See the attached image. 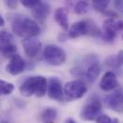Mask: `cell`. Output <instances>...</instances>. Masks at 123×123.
I'll list each match as a JSON object with an SVG mask.
<instances>
[{"instance_id":"6da1fadb","label":"cell","mask_w":123,"mask_h":123,"mask_svg":"<svg viewBox=\"0 0 123 123\" xmlns=\"http://www.w3.org/2000/svg\"><path fill=\"white\" fill-rule=\"evenodd\" d=\"M12 30L17 36L22 37L23 39L36 37L41 31L38 23L35 20L28 16L20 15L15 16L12 21Z\"/></svg>"},{"instance_id":"7a4b0ae2","label":"cell","mask_w":123,"mask_h":123,"mask_svg":"<svg viewBox=\"0 0 123 123\" xmlns=\"http://www.w3.org/2000/svg\"><path fill=\"white\" fill-rule=\"evenodd\" d=\"M48 87V82L46 77L42 75H33L26 78L21 86L19 87V92L23 96L30 97L35 95L37 97H42L46 94Z\"/></svg>"},{"instance_id":"3957f363","label":"cell","mask_w":123,"mask_h":123,"mask_svg":"<svg viewBox=\"0 0 123 123\" xmlns=\"http://www.w3.org/2000/svg\"><path fill=\"white\" fill-rule=\"evenodd\" d=\"M92 35V36H100L101 31L90 20H80L74 23L68 30V37L77 38L83 35Z\"/></svg>"},{"instance_id":"277c9868","label":"cell","mask_w":123,"mask_h":123,"mask_svg":"<svg viewBox=\"0 0 123 123\" xmlns=\"http://www.w3.org/2000/svg\"><path fill=\"white\" fill-rule=\"evenodd\" d=\"M42 56L44 61L52 66H60L65 63L67 58L65 51L54 44H49L44 48Z\"/></svg>"},{"instance_id":"5b68a950","label":"cell","mask_w":123,"mask_h":123,"mask_svg":"<svg viewBox=\"0 0 123 123\" xmlns=\"http://www.w3.org/2000/svg\"><path fill=\"white\" fill-rule=\"evenodd\" d=\"M64 98L67 101H74L81 98L87 92V86L80 79L69 81L64 86Z\"/></svg>"},{"instance_id":"8992f818","label":"cell","mask_w":123,"mask_h":123,"mask_svg":"<svg viewBox=\"0 0 123 123\" xmlns=\"http://www.w3.org/2000/svg\"><path fill=\"white\" fill-rule=\"evenodd\" d=\"M119 31H123V20L109 17L103 22V32H101L102 38L105 42L112 43L115 41Z\"/></svg>"},{"instance_id":"52a82bcc","label":"cell","mask_w":123,"mask_h":123,"mask_svg":"<svg viewBox=\"0 0 123 123\" xmlns=\"http://www.w3.org/2000/svg\"><path fill=\"white\" fill-rule=\"evenodd\" d=\"M101 110H102V105L99 98L96 96H92L81 109L80 118L87 121L96 120V118L100 116Z\"/></svg>"},{"instance_id":"ba28073f","label":"cell","mask_w":123,"mask_h":123,"mask_svg":"<svg viewBox=\"0 0 123 123\" xmlns=\"http://www.w3.org/2000/svg\"><path fill=\"white\" fill-rule=\"evenodd\" d=\"M106 106L112 111L121 113L123 112V88L114 90L112 93H109L104 98Z\"/></svg>"},{"instance_id":"9c48e42d","label":"cell","mask_w":123,"mask_h":123,"mask_svg":"<svg viewBox=\"0 0 123 123\" xmlns=\"http://www.w3.org/2000/svg\"><path fill=\"white\" fill-rule=\"evenodd\" d=\"M48 95L51 99L56 101L64 100V91L61 80L57 77H51L48 84Z\"/></svg>"},{"instance_id":"30bf717a","label":"cell","mask_w":123,"mask_h":123,"mask_svg":"<svg viewBox=\"0 0 123 123\" xmlns=\"http://www.w3.org/2000/svg\"><path fill=\"white\" fill-rule=\"evenodd\" d=\"M22 46H23V50H24L25 55L29 58H34L40 53L42 43L38 39H36L35 37H31V38L23 39Z\"/></svg>"},{"instance_id":"8fae6325","label":"cell","mask_w":123,"mask_h":123,"mask_svg":"<svg viewBox=\"0 0 123 123\" xmlns=\"http://www.w3.org/2000/svg\"><path fill=\"white\" fill-rule=\"evenodd\" d=\"M26 69V62L19 55H14L10 58V62L6 66V71L12 75H18Z\"/></svg>"},{"instance_id":"7c38bea8","label":"cell","mask_w":123,"mask_h":123,"mask_svg":"<svg viewBox=\"0 0 123 123\" xmlns=\"http://www.w3.org/2000/svg\"><path fill=\"white\" fill-rule=\"evenodd\" d=\"M118 87V81L114 72H106L100 79L99 88L103 92H111Z\"/></svg>"},{"instance_id":"4fadbf2b","label":"cell","mask_w":123,"mask_h":123,"mask_svg":"<svg viewBox=\"0 0 123 123\" xmlns=\"http://www.w3.org/2000/svg\"><path fill=\"white\" fill-rule=\"evenodd\" d=\"M31 13L36 22L38 21L39 23H44L50 13V6L47 3L39 1L38 4L31 9Z\"/></svg>"},{"instance_id":"5bb4252c","label":"cell","mask_w":123,"mask_h":123,"mask_svg":"<svg viewBox=\"0 0 123 123\" xmlns=\"http://www.w3.org/2000/svg\"><path fill=\"white\" fill-rule=\"evenodd\" d=\"M55 21L61 27L63 30H69V17H68V11L65 8H58L55 10L54 14Z\"/></svg>"},{"instance_id":"9a60e30c","label":"cell","mask_w":123,"mask_h":123,"mask_svg":"<svg viewBox=\"0 0 123 123\" xmlns=\"http://www.w3.org/2000/svg\"><path fill=\"white\" fill-rule=\"evenodd\" d=\"M57 117V111L55 108H45L41 113V119L45 123L54 122Z\"/></svg>"},{"instance_id":"2e32d148","label":"cell","mask_w":123,"mask_h":123,"mask_svg":"<svg viewBox=\"0 0 123 123\" xmlns=\"http://www.w3.org/2000/svg\"><path fill=\"white\" fill-rule=\"evenodd\" d=\"M17 48L14 44L9 43L5 45H0V54H2L5 57H12L14 55H16Z\"/></svg>"},{"instance_id":"e0dca14e","label":"cell","mask_w":123,"mask_h":123,"mask_svg":"<svg viewBox=\"0 0 123 123\" xmlns=\"http://www.w3.org/2000/svg\"><path fill=\"white\" fill-rule=\"evenodd\" d=\"M89 11V4L85 0H80L75 3L74 7V12L76 14H85Z\"/></svg>"},{"instance_id":"ac0fdd59","label":"cell","mask_w":123,"mask_h":123,"mask_svg":"<svg viewBox=\"0 0 123 123\" xmlns=\"http://www.w3.org/2000/svg\"><path fill=\"white\" fill-rule=\"evenodd\" d=\"M14 90V85L11 82L0 79V95H9Z\"/></svg>"},{"instance_id":"d6986e66","label":"cell","mask_w":123,"mask_h":123,"mask_svg":"<svg viewBox=\"0 0 123 123\" xmlns=\"http://www.w3.org/2000/svg\"><path fill=\"white\" fill-rule=\"evenodd\" d=\"M111 0H92V7L95 11L99 12H106V10L109 6Z\"/></svg>"},{"instance_id":"ffe728a7","label":"cell","mask_w":123,"mask_h":123,"mask_svg":"<svg viewBox=\"0 0 123 123\" xmlns=\"http://www.w3.org/2000/svg\"><path fill=\"white\" fill-rule=\"evenodd\" d=\"M12 34L7 31H0V45H5L12 43Z\"/></svg>"},{"instance_id":"44dd1931","label":"cell","mask_w":123,"mask_h":123,"mask_svg":"<svg viewBox=\"0 0 123 123\" xmlns=\"http://www.w3.org/2000/svg\"><path fill=\"white\" fill-rule=\"evenodd\" d=\"M96 123H119V119L117 117H111L107 115H100L96 118Z\"/></svg>"},{"instance_id":"7402d4cb","label":"cell","mask_w":123,"mask_h":123,"mask_svg":"<svg viewBox=\"0 0 123 123\" xmlns=\"http://www.w3.org/2000/svg\"><path fill=\"white\" fill-rule=\"evenodd\" d=\"M39 1L40 0H20L21 4L25 8H27V9H32V8H34L38 4Z\"/></svg>"},{"instance_id":"603a6c76","label":"cell","mask_w":123,"mask_h":123,"mask_svg":"<svg viewBox=\"0 0 123 123\" xmlns=\"http://www.w3.org/2000/svg\"><path fill=\"white\" fill-rule=\"evenodd\" d=\"M115 59H116L117 67L122 66L123 65V50H120V51L118 52V54L115 56Z\"/></svg>"},{"instance_id":"cb8c5ba5","label":"cell","mask_w":123,"mask_h":123,"mask_svg":"<svg viewBox=\"0 0 123 123\" xmlns=\"http://www.w3.org/2000/svg\"><path fill=\"white\" fill-rule=\"evenodd\" d=\"M114 5H115V8L117 10L123 12V0H115Z\"/></svg>"},{"instance_id":"d4e9b609","label":"cell","mask_w":123,"mask_h":123,"mask_svg":"<svg viewBox=\"0 0 123 123\" xmlns=\"http://www.w3.org/2000/svg\"><path fill=\"white\" fill-rule=\"evenodd\" d=\"M6 3H7V6L12 10L16 8V0H6Z\"/></svg>"},{"instance_id":"484cf974","label":"cell","mask_w":123,"mask_h":123,"mask_svg":"<svg viewBox=\"0 0 123 123\" xmlns=\"http://www.w3.org/2000/svg\"><path fill=\"white\" fill-rule=\"evenodd\" d=\"M5 25V20L3 18V16L0 14V27H3Z\"/></svg>"},{"instance_id":"4316f807","label":"cell","mask_w":123,"mask_h":123,"mask_svg":"<svg viewBox=\"0 0 123 123\" xmlns=\"http://www.w3.org/2000/svg\"><path fill=\"white\" fill-rule=\"evenodd\" d=\"M65 123H76L73 118H68V119H66V121Z\"/></svg>"},{"instance_id":"83f0119b","label":"cell","mask_w":123,"mask_h":123,"mask_svg":"<svg viewBox=\"0 0 123 123\" xmlns=\"http://www.w3.org/2000/svg\"><path fill=\"white\" fill-rule=\"evenodd\" d=\"M50 123H54V122H50Z\"/></svg>"},{"instance_id":"f1b7e54d","label":"cell","mask_w":123,"mask_h":123,"mask_svg":"<svg viewBox=\"0 0 123 123\" xmlns=\"http://www.w3.org/2000/svg\"><path fill=\"white\" fill-rule=\"evenodd\" d=\"M122 38H123V34H122Z\"/></svg>"}]
</instances>
